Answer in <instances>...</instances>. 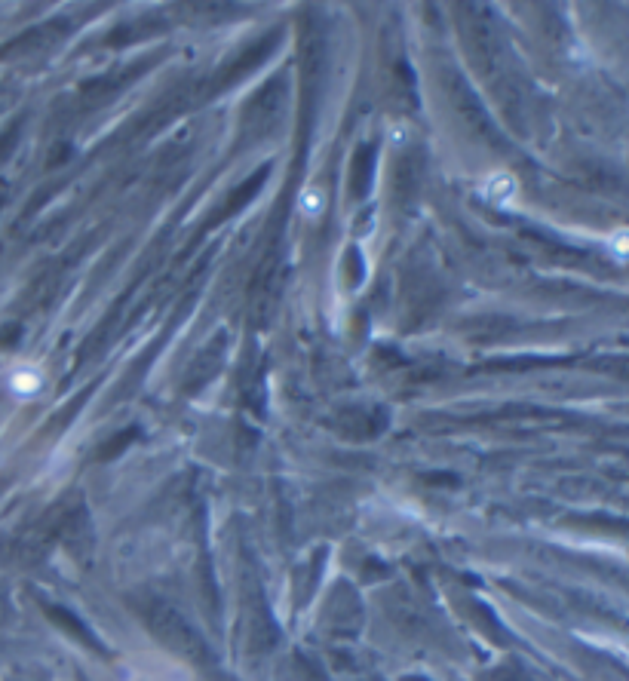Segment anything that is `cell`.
<instances>
[{
	"label": "cell",
	"instance_id": "obj_1",
	"mask_svg": "<svg viewBox=\"0 0 629 681\" xmlns=\"http://www.w3.org/2000/svg\"><path fill=\"white\" fill-rule=\"evenodd\" d=\"M614 246H617V252H629V234H617Z\"/></svg>",
	"mask_w": 629,
	"mask_h": 681
}]
</instances>
